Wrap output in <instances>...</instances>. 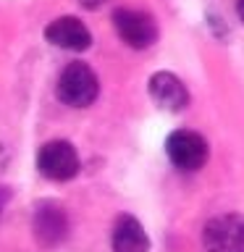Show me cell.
I'll return each instance as SVG.
<instances>
[{
	"mask_svg": "<svg viewBox=\"0 0 244 252\" xmlns=\"http://www.w3.org/2000/svg\"><path fill=\"white\" fill-rule=\"evenodd\" d=\"M97 92H100V82H97V74L87 66V63L76 61V63H68L66 68L61 71L58 76V97L71 108H87L97 100Z\"/></svg>",
	"mask_w": 244,
	"mask_h": 252,
	"instance_id": "1",
	"label": "cell"
},
{
	"mask_svg": "<svg viewBox=\"0 0 244 252\" xmlns=\"http://www.w3.org/2000/svg\"><path fill=\"white\" fill-rule=\"evenodd\" d=\"M205 252H244V216L223 213L210 218L202 228Z\"/></svg>",
	"mask_w": 244,
	"mask_h": 252,
	"instance_id": "2",
	"label": "cell"
},
{
	"mask_svg": "<svg viewBox=\"0 0 244 252\" xmlns=\"http://www.w3.org/2000/svg\"><path fill=\"white\" fill-rule=\"evenodd\" d=\"M79 153L66 139H53L39 147L37 153V168L45 179L53 181H68L79 173Z\"/></svg>",
	"mask_w": 244,
	"mask_h": 252,
	"instance_id": "3",
	"label": "cell"
},
{
	"mask_svg": "<svg viewBox=\"0 0 244 252\" xmlns=\"http://www.w3.org/2000/svg\"><path fill=\"white\" fill-rule=\"evenodd\" d=\"M165 153L179 171H200L208 160V142L197 131L179 129L165 139Z\"/></svg>",
	"mask_w": 244,
	"mask_h": 252,
	"instance_id": "4",
	"label": "cell"
},
{
	"mask_svg": "<svg viewBox=\"0 0 244 252\" xmlns=\"http://www.w3.org/2000/svg\"><path fill=\"white\" fill-rule=\"evenodd\" d=\"M113 27L118 37L134 50H145L157 39V24L150 13L134 8H118L113 13Z\"/></svg>",
	"mask_w": 244,
	"mask_h": 252,
	"instance_id": "5",
	"label": "cell"
},
{
	"mask_svg": "<svg viewBox=\"0 0 244 252\" xmlns=\"http://www.w3.org/2000/svg\"><path fill=\"white\" fill-rule=\"evenodd\" d=\"M31 228L42 247H55L68 236V213L58 202H39L31 216Z\"/></svg>",
	"mask_w": 244,
	"mask_h": 252,
	"instance_id": "6",
	"label": "cell"
},
{
	"mask_svg": "<svg viewBox=\"0 0 244 252\" xmlns=\"http://www.w3.org/2000/svg\"><path fill=\"white\" fill-rule=\"evenodd\" d=\"M45 39L61 50H74L82 53L92 45V34L84 27V21L74 19V16H61V19L50 21L45 27Z\"/></svg>",
	"mask_w": 244,
	"mask_h": 252,
	"instance_id": "7",
	"label": "cell"
},
{
	"mask_svg": "<svg viewBox=\"0 0 244 252\" xmlns=\"http://www.w3.org/2000/svg\"><path fill=\"white\" fill-rule=\"evenodd\" d=\"M150 97L155 100L157 108L171 110V113H179L189 105V92L184 82L171 71H157L150 76Z\"/></svg>",
	"mask_w": 244,
	"mask_h": 252,
	"instance_id": "8",
	"label": "cell"
},
{
	"mask_svg": "<svg viewBox=\"0 0 244 252\" xmlns=\"http://www.w3.org/2000/svg\"><path fill=\"white\" fill-rule=\"evenodd\" d=\"M113 252H150V236L134 216H121L110 234Z\"/></svg>",
	"mask_w": 244,
	"mask_h": 252,
	"instance_id": "9",
	"label": "cell"
},
{
	"mask_svg": "<svg viewBox=\"0 0 244 252\" xmlns=\"http://www.w3.org/2000/svg\"><path fill=\"white\" fill-rule=\"evenodd\" d=\"M105 3H108V0H82V5L90 8V11H94V8H102Z\"/></svg>",
	"mask_w": 244,
	"mask_h": 252,
	"instance_id": "10",
	"label": "cell"
},
{
	"mask_svg": "<svg viewBox=\"0 0 244 252\" xmlns=\"http://www.w3.org/2000/svg\"><path fill=\"white\" fill-rule=\"evenodd\" d=\"M8 197H11V192H5V189H0V213H3L5 202H8Z\"/></svg>",
	"mask_w": 244,
	"mask_h": 252,
	"instance_id": "11",
	"label": "cell"
},
{
	"mask_svg": "<svg viewBox=\"0 0 244 252\" xmlns=\"http://www.w3.org/2000/svg\"><path fill=\"white\" fill-rule=\"evenodd\" d=\"M236 13H239V19L244 21V0H236Z\"/></svg>",
	"mask_w": 244,
	"mask_h": 252,
	"instance_id": "12",
	"label": "cell"
}]
</instances>
